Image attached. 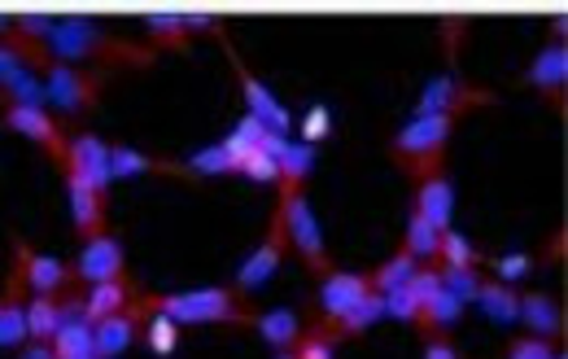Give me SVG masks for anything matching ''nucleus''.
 I'll use <instances>...</instances> for the list:
<instances>
[{"mask_svg":"<svg viewBox=\"0 0 568 359\" xmlns=\"http://www.w3.org/2000/svg\"><path fill=\"white\" fill-rule=\"evenodd\" d=\"M44 48H48L53 61L92 66V70H114V66L145 70V66L158 61V48H154V44H127V40L110 35L105 26H96V22H88V18H66V22H57Z\"/></svg>","mask_w":568,"mask_h":359,"instance_id":"1","label":"nucleus"},{"mask_svg":"<svg viewBox=\"0 0 568 359\" xmlns=\"http://www.w3.org/2000/svg\"><path fill=\"white\" fill-rule=\"evenodd\" d=\"M145 307L175 321V325H228V329H254V307L232 285H206L184 294H145Z\"/></svg>","mask_w":568,"mask_h":359,"instance_id":"2","label":"nucleus"},{"mask_svg":"<svg viewBox=\"0 0 568 359\" xmlns=\"http://www.w3.org/2000/svg\"><path fill=\"white\" fill-rule=\"evenodd\" d=\"M459 119H446V114H416L407 119L394 141H389V162L416 180L424 176H438L446 171V145H451V132H455Z\"/></svg>","mask_w":568,"mask_h":359,"instance_id":"3","label":"nucleus"},{"mask_svg":"<svg viewBox=\"0 0 568 359\" xmlns=\"http://www.w3.org/2000/svg\"><path fill=\"white\" fill-rule=\"evenodd\" d=\"M110 88V70H92V66H66V61H53L44 70V101L66 119V123H83L101 97Z\"/></svg>","mask_w":568,"mask_h":359,"instance_id":"4","label":"nucleus"},{"mask_svg":"<svg viewBox=\"0 0 568 359\" xmlns=\"http://www.w3.org/2000/svg\"><path fill=\"white\" fill-rule=\"evenodd\" d=\"M276 215H281V224H284V242H288V250H293V255H302V263H306L315 277L332 272V259H328V246H323V233H319V220H315V211H310L306 193L281 198Z\"/></svg>","mask_w":568,"mask_h":359,"instance_id":"5","label":"nucleus"},{"mask_svg":"<svg viewBox=\"0 0 568 359\" xmlns=\"http://www.w3.org/2000/svg\"><path fill=\"white\" fill-rule=\"evenodd\" d=\"M219 44H224V57L232 61V70H237V79H241V92H246L250 119H254V123H263L268 132H281V136H284V132L293 127V114H288L281 101L268 92V83H263V79H259V75H254V70L241 61V53H237V44H232V35H228V31L219 35Z\"/></svg>","mask_w":568,"mask_h":359,"instance_id":"6","label":"nucleus"},{"mask_svg":"<svg viewBox=\"0 0 568 359\" xmlns=\"http://www.w3.org/2000/svg\"><path fill=\"white\" fill-rule=\"evenodd\" d=\"M0 123H4L9 132H18V136L35 141V145L48 154L53 167H66V141H70V136L61 132L57 114H48L44 105H4V110H0Z\"/></svg>","mask_w":568,"mask_h":359,"instance_id":"7","label":"nucleus"},{"mask_svg":"<svg viewBox=\"0 0 568 359\" xmlns=\"http://www.w3.org/2000/svg\"><path fill=\"white\" fill-rule=\"evenodd\" d=\"M495 101H499V97H495L490 88H477V83H468V79H459V75H438V79H429L424 92H420V114L459 119V114H468V110H477V105H495Z\"/></svg>","mask_w":568,"mask_h":359,"instance_id":"8","label":"nucleus"},{"mask_svg":"<svg viewBox=\"0 0 568 359\" xmlns=\"http://www.w3.org/2000/svg\"><path fill=\"white\" fill-rule=\"evenodd\" d=\"M127 272V246H123V237L118 233H101V237H92V242H83V250H79V259L70 263V277H75V285H101V281H118Z\"/></svg>","mask_w":568,"mask_h":359,"instance_id":"9","label":"nucleus"},{"mask_svg":"<svg viewBox=\"0 0 568 359\" xmlns=\"http://www.w3.org/2000/svg\"><path fill=\"white\" fill-rule=\"evenodd\" d=\"M70 176H79L88 189H96L101 198H110V145L96 136V132H79L66 141V167Z\"/></svg>","mask_w":568,"mask_h":359,"instance_id":"10","label":"nucleus"},{"mask_svg":"<svg viewBox=\"0 0 568 359\" xmlns=\"http://www.w3.org/2000/svg\"><path fill=\"white\" fill-rule=\"evenodd\" d=\"M9 246L22 255V285H26L31 294H53V299H61V294L75 290L70 263H61V259H53V255H35L18 233L9 237Z\"/></svg>","mask_w":568,"mask_h":359,"instance_id":"11","label":"nucleus"},{"mask_svg":"<svg viewBox=\"0 0 568 359\" xmlns=\"http://www.w3.org/2000/svg\"><path fill=\"white\" fill-rule=\"evenodd\" d=\"M145 316H149V307H145V294H140L132 307H123V312H114V316L96 321V325H92V351H96V359L123 356V351L136 343V334H140Z\"/></svg>","mask_w":568,"mask_h":359,"instance_id":"12","label":"nucleus"},{"mask_svg":"<svg viewBox=\"0 0 568 359\" xmlns=\"http://www.w3.org/2000/svg\"><path fill=\"white\" fill-rule=\"evenodd\" d=\"M22 255L13 250L4 285H0V351H18L26 343V303H22Z\"/></svg>","mask_w":568,"mask_h":359,"instance_id":"13","label":"nucleus"},{"mask_svg":"<svg viewBox=\"0 0 568 359\" xmlns=\"http://www.w3.org/2000/svg\"><path fill=\"white\" fill-rule=\"evenodd\" d=\"M284 255H288V242H284V224L281 215H272V228H268V237L259 242V250L241 263V272H237V285L232 290H241V294H254L259 285H268L276 272H281Z\"/></svg>","mask_w":568,"mask_h":359,"instance_id":"14","label":"nucleus"},{"mask_svg":"<svg viewBox=\"0 0 568 359\" xmlns=\"http://www.w3.org/2000/svg\"><path fill=\"white\" fill-rule=\"evenodd\" d=\"M525 83H530L556 114H565V92H568V48L565 44H547V48L530 61Z\"/></svg>","mask_w":568,"mask_h":359,"instance_id":"15","label":"nucleus"},{"mask_svg":"<svg viewBox=\"0 0 568 359\" xmlns=\"http://www.w3.org/2000/svg\"><path fill=\"white\" fill-rule=\"evenodd\" d=\"M363 294H372L367 272H341V268L323 272V277H319V321H323V325L341 321Z\"/></svg>","mask_w":568,"mask_h":359,"instance_id":"16","label":"nucleus"},{"mask_svg":"<svg viewBox=\"0 0 568 359\" xmlns=\"http://www.w3.org/2000/svg\"><path fill=\"white\" fill-rule=\"evenodd\" d=\"M70 316H79V294H75V290L61 294V299H53V294H31V299H26V338H31V343H53V334H57L61 321H70Z\"/></svg>","mask_w":568,"mask_h":359,"instance_id":"17","label":"nucleus"},{"mask_svg":"<svg viewBox=\"0 0 568 359\" xmlns=\"http://www.w3.org/2000/svg\"><path fill=\"white\" fill-rule=\"evenodd\" d=\"M61 176H66V202H70V220H75L79 242H92V237L110 233L105 228V198L96 189H88L79 176H70V171H61Z\"/></svg>","mask_w":568,"mask_h":359,"instance_id":"18","label":"nucleus"},{"mask_svg":"<svg viewBox=\"0 0 568 359\" xmlns=\"http://www.w3.org/2000/svg\"><path fill=\"white\" fill-rule=\"evenodd\" d=\"M136 176H175V180H193L184 171V162L171 158H154L145 149L132 145H110V180H136Z\"/></svg>","mask_w":568,"mask_h":359,"instance_id":"19","label":"nucleus"},{"mask_svg":"<svg viewBox=\"0 0 568 359\" xmlns=\"http://www.w3.org/2000/svg\"><path fill=\"white\" fill-rule=\"evenodd\" d=\"M411 215H420L424 224L433 228H451V215H455V184L446 171L438 176H424L416 184V198H411Z\"/></svg>","mask_w":568,"mask_h":359,"instance_id":"20","label":"nucleus"},{"mask_svg":"<svg viewBox=\"0 0 568 359\" xmlns=\"http://www.w3.org/2000/svg\"><path fill=\"white\" fill-rule=\"evenodd\" d=\"M140 294H145V290H140V285H132L127 277H118V281H101V285H88V294H79V316H83L88 325H96V321H105V316H114V312L132 307Z\"/></svg>","mask_w":568,"mask_h":359,"instance_id":"21","label":"nucleus"},{"mask_svg":"<svg viewBox=\"0 0 568 359\" xmlns=\"http://www.w3.org/2000/svg\"><path fill=\"white\" fill-rule=\"evenodd\" d=\"M521 325L530 329V338H543V343L565 338V312L547 294H521Z\"/></svg>","mask_w":568,"mask_h":359,"instance_id":"22","label":"nucleus"},{"mask_svg":"<svg viewBox=\"0 0 568 359\" xmlns=\"http://www.w3.org/2000/svg\"><path fill=\"white\" fill-rule=\"evenodd\" d=\"M473 303L495 321V325H521V290H512L508 281H481V290L473 294Z\"/></svg>","mask_w":568,"mask_h":359,"instance_id":"23","label":"nucleus"},{"mask_svg":"<svg viewBox=\"0 0 568 359\" xmlns=\"http://www.w3.org/2000/svg\"><path fill=\"white\" fill-rule=\"evenodd\" d=\"M315 167V149L310 145H284L281 158H276V189L281 198H293V193H306V176Z\"/></svg>","mask_w":568,"mask_h":359,"instance_id":"24","label":"nucleus"},{"mask_svg":"<svg viewBox=\"0 0 568 359\" xmlns=\"http://www.w3.org/2000/svg\"><path fill=\"white\" fill-rule=\"evenodd\" d=\"M380 321H385V299H380V294H363V299H359L341 321H332V325H323V321H319V325L341 343V338H359V334H367V329H372V325H380Z\"/></svg>","mask_w":568,"mask_h":359,"instance_id":"25","label":"nucleus"},{"mask_svg":"<svg viewBox=\"0 0 568 359\" xmlns=\"http://www.w3.org/2000/svg\"><path fill=\"white\" fill-rule=\"evenodd\" d=\"M254 329H259V338H263L268 347L293 351V343H297V334H302V321H297L293 307H272V312H259V316H254Z\"/></svg>","mask_w":568,"mask_h":359,"instance_id":"26","label":"nucleus"},{"mask_svg":"<svg viewBox=\"0 0 568 359\" xmlns=\"http://www.w3.org/2000/svg\"><path fill=\"white\" fill-rule=\"evenodd\" d=\"M0 97L4 105H44V75L31 66H13L0 79Z\"/></svg>","mask_w":568,"mask_h":359,"instance_id":"27","label":"nucleus"},{"mask_svg":"<svg viewBox=\"0 0 568 359\" xmlns=\"http://www.w3.org/2000/svg\"><path fill=\"white\" fill-rule=\"evenodd\" d=\"M145 31L154 35V48L162 53H189L193 48V35H189V26H184V13H154V18H145Z\"/></svg>","mask_w":568,"mask_h":359,"instance_id":"28","label":"nucleus"},{"mask_svg":"<svg viewBox=\"0 0 568 359\" xmlns=\"http://www.w3.org/2000/svg\"><path fill=\"white\" fill-rule=\"evenodd\" d=\"M438 246H442V228L424 224L420 215L407 220V237H402V250L416 259V263H438Z\"/></svg>","mask_w":568,"mask_h":359,"instance_id":"29","label":"nucleus"},{"mask_svg":"<svg viewBox=\"0 0 568 359\" xmlns=\"http://www.w3.org/2000/svg\"><path fill=\"white\" fill-rule=\"evenodd\" d=\"M416 268H420V263L398 246V255H394V259H385L376 272H367V285H372V294H389V290H398Z\"/></svg>","mask_w":568,"mask_h":359,"instance_id":"30","label":"nucleus"},{"mask_svg":"<svg viewBox=\"0 0 568 359\" xmlns=\"http://www.w3.org/2000/svg\"><path fill=\"white\" fill-rule=\"evenodd\" d=\"M438 263H442V268H481V255H477V246H473L468 237H459V233H451V228H442V246H438Z\"/></svg>","mask_w":568,"mask_h":359,"instance_id":"31","label":"nucleus"},{"mask_svg":"<svg viewBox=\"0 0 568 359\" xmlns=\"http://www.w3.org/2000/svg\"><path fill=\"white\" fill-rule=\"evenodd\" d=\"M293 359H337V338L315 321L310 329H302L297 334V343H293V351H288Z\"/></svg>","mask_w":568,"mask_h":359,"instance_id":"32","label":"nucleus"},{"mask_svg":"<svg viewBox=\"0 0 568 359\" xmlns=\"http://www.w3.org/2000/svg\"><path fill=\"white\" fill-rule=\"evenodd\" d=\"M140 329H145V343H149V351H154V356H171V351H175V343H180V325H175V321H167V316H158V312H149Z\"/></svg>","mask_w":568,"mask_h":359,"instance_id":"33","label":"nucleus"},{"mask_svg":"<svg viewBox=\"0 0 568 359\" xmlns=\"http://www.w3.org/2000/svg\"><path fill=\"white\" fill-rule=\"evenodd\" d=\"M442 272V290L455 294L459 303H473V294L481 290V272L477 268H438Z\"/></svg>","mask_w":568,"mask_h":359,"instance_id":"34","label":"nucleus"},{"mask_svg":"<svg viewBox=\"0 0 568 359\" xmlns=\"http://www.w3.org/2000/svg\"><path fill=\"white\" fill-rule=\"evenodd\" d=\"M503 359H565V351H560V343H543V338L525 334V338H512Z\"/></svg>","mask_w":568,"mask_h":359,"instance_id":"35","label":"nucleus"},{"mask_svg":"<svg viewBox=\"0 0 568 359\" xmlns=\"http://www.w3.org/2000/svg\"><path fill=\"white\" fill-rule=\"evenodd\" d=\"M420 338H424V359H464L459 347L451 343V334L442 329H420Z\"/></svg>","mask_w":568,"mask_h":359,"instance_id":"36","label":"nucleus"},{"mask_svg":"<svg viewBox=\"0 0 568 359\" xmlns=\"http://www.w3.org/2000/svg\"><path fill=\"white\" fill-rule=\"evenodd\" d=\"M328 132H332V119H328L323 105H315V110L302 119V145H315V141H323Z\"/></svg>","mask_w":568,"mask_h":359,"instance_id":"37","label":"nucleus"},{"mask_svg":"<svg viewBox=\"0 0 568 359\" xmlns=\"http://www.w3.org/2000/svg\"><path fill=\"white\" fill-rule=\"evenodd\" d=\"M534 268V259H525V255H503V259H495V272H499V281H521L525 272Z\"/></svg>","mask_w":568,"mask_h":359,"instance_id":"38","label":"nucleus"},{"mask_svg":"<svg viewBox=\"0 0 568 359\" xmlns=\"http://www.w3.org/2000/svg\"><path fill=\"white\" fill-rule=\"evenodd\" d=\"M18 359H57V356H53V347H48V343H26V347L18 351Z\"/></svg>","mask_w":568,"mask_h":359,"instance_id":"39","label":"nucleus"},{"mask_svg":"<svg viewBox=\"0 0 568 359\" xmlns=\"http://www.w3.org/2000/svg\"><path fill=\"white\" fill-rule=\"evenodd\" d=\"M552 31H556V44H565V31H568V18H565V13H556V22H552Z\"/></svg>","mask_w":568,"mask_h":359,"instance_id":"40","label":"nucleus"},{"mask_svg":"<svg viewBox=\"0 0 568 359\" xmlns=\"http://www.w3.org/2000/svg\"><path fill=\"white\" fill-rule=\"evenodd\" d=\"M281 359H293V356H288V351H281Z\"/></svg>","mask_w":568,"mask_h":359,"instance_id":"41","label":"nucleus"},{"mask_svg":"<svg viewBox=\"0 0 568 359\" xmlns=\"http://www.w3.org/2000/svg\"><path fill=\"white\" fill-rule=\"evenodd\" d=\"M0 110H4V105H0Z\"/></svg>","mask_w":568,"mask_h":359,"instance_id":"42","label":"nucleus"}]
</instances>
